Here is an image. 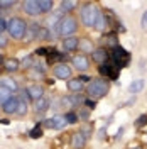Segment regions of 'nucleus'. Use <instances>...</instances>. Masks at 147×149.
I'll return each mask as SVG.
<instances>
[{
    "instance_id": "f257e3e1",
    "label": "nucleus",
    "mask_w": 147,
    "mask_h": 149,
    "mask_svg": "<svg viewBox=\"0 0 147 149\" xmlns=\"http://www.w3.org/2000/svg\"><path fill=\"white\" fill-rule=\"evenodd\" d=\"M7 31L12 36V39H24L26 32H27V26L20 17H12L7 22Z\"/></svg>"
},
{
    "instance_id": "f03ea898",
    "label": "nucleus",
    "mask_w": 147,
    "mask_h": 149,
    "mask_svg": "<svg viewBox=\"0 0 147 149\" xmlns=\"http://www.w3.org/2000/svg\"><path fill=\"white\" fill-rule=\"evenodd\" d=\"M86 92H88V97L90 98H101V97H105L107 92H108V83L105 81V80H101V78H96V80H92L88 86H86Z\"/></svg>"
},
{
    "instance_id": "7ed1b4c3",
    "label": "nucleus",
    "mask_w": 147,
    "mask_h": 149,
    "mask_svg": "<svg viewBox=\"0 0 147 149\" xmlns=\"http://www.w3.org/2000/svg\"><path fill=\"white\" fill-rule=\"evenodd\" d=\"M98 17H100V10H98L96 5L86 3V5L81 9V20H83V24H85L86 27H95Z\"/></svg>"
},
{
    "instance_id": "20e7f679",
    "label": "nucleus",
    "mask_w": 147,
    "mask_h": 149,
    "mask_svg": "<svg viewBox=\"0 0 147 149\" xmlns=\"http://www.w3.org/2000/svg\"><path fill=\"white\" fill-rule=\"evenodd\" d=\"M130 61V54L120 46H113V51H112V65H115L117 68H123L127 66Z\"/></svg>"
},
{
    "instance_id": "39448f33",
    "label": "nucleus",
    "mask_w": 147,
    "mask_h": 149,
    "mask_svg": "<svg viewBox=\"0 0 147 149\" xmlns=\"http://www.w3.org/2000/svg\"><path fill=\"white\" fill-rule=\"evenodd\" d=\"M76 29H78V22H76V19L71 17V15H68L61 20V24H59V36H63L64 39L68 37H71V34L76 32Z\"/></svg>"
},
{
    "instance_id": "423d86ee",
    "label": "nucleus",
    "mask_w": 147,
    "mask_h": 149,
    "mask_svg": "<svg viewBox=\"0 0 147 149\" xmlns=\"http://www.w3.org/2000/svg\"><path fill=\"white\" fill-rule=\"evenodd\" d=\"M22 9H24V12L29 14V15H39V14H42L37 0H26V2L22 3Z\"/></svg>"
},
{
    "instance_id": "0eeeda50",
    "label": "nucleus",
    "mask_w": 147,
    "mask_h": 149,
    "mask_svg": "<svg viewBox=\"0 0 147 149\" xmlns=\"http://www.w3.org/2000/svg\"><path fill=\"white\" fill-rule=\"evenodd\" d=\"M98 71H100V74H103V76H110V78H113V80L119 76V68H117L115 65H112V63L100 65Z\"/></svg>"
},
{
    "instance_id": "6e6552de",
    "label": "nucleus",
    "mask_w": 147,
    "mask_h": 149,
    "mask_svg": "<svg viewBox=\"0 0 147 149\" xmlns=\"http://www.w3.org/2000/svg\"><path fill=\"white\" fill-rule=\"evenodd\" d=\"M53 73H54L56 78H59V80H68V78L71 76V68L68 65H64V63H61V65L54 66Z\"/></svg>"
},
{
    "instance_id": "1a4fd4ad",
    "label": "nucleus",
    "mask_w": 147,
    "mask_h": 149,
    "mask_svg": "<svg viewBox=\"0 0 147 149\" xmlns=\"http://www.w3.org/2000/svg\"><path fill=\"white\" fill-rule=\"evenodd\" d=\"M19 103H20L19 97H12L10 100H7V102L3 103V112H5V113H9V115H12V113H17Z\"/></svg>"
},
{
    "instance_id": "9d476101",
    "label": "nucleus",
    "mask_w": 147,
    "mask_h": 149,
    "mask_svg": "<svg viewBox=\"0 0 147 149\" xmlns=\"http://www.w3.org/2000/svg\"><path fill=\"white\" fill-rule=\"evenodd\" d=\"M93 61H96V63H100V65H105L107 63V59H108V53L103 49V47H96V49H93Z\"/></svg>"
},
{
    "instance_id": "9b49d317",
    "label": "nucleus",
    "mask_w": 147,
    "mask_h": 149,
    "mask_svg": "<svg viewBox=\"0 0 147 149\" xmlns=\"http://www.w3.org/2000/svg\"><path fill=\"white\" fill-rule=\"evenodd\" d=\"M85 144H86V136H85L83 132L73 134V137H71V146H73L74 149H83Z\"/></svg>"
},
{
    "instance_id": "f8f14e48",
    "label": "nucleus",
    "mask_w": 147,
    "mask_h": 149,
    "mask_svg": "<svg viewBox=\"0 0 147 149\" xmlns=\"http://www.w3.org/2000/svg\"><path fill=\"white\" fill-rule=\"evenodd\" d=\"M73 66L80 71H85L90 68V61L86 59V56H74L73 58Z\"/></svg>"
},
{
    "instance_id": "ddd939ff",
    "label": "nucleus",
    "mask_w": 147,
    "mask_h": 149,
    "mask_svg": "<svg viewBox=\"0 0 147 149\" xmlns=\"http://www.w3.org/2000/svg\"><path fill=\"white\" fill-rule=\"evenodd\" d=\"M27 92H29V97H31L32 100H39V98L44 97V90H42L39 85H32V86H29Z\"/></svg>"
},
{
    "instance_id": "4468645a",
    "label": "nucleus",
    "mask_w": 147,
    "mask_h": 149,
    "mask_svg": "<svg viewBox=\"0 0 147 149\" xmlns=\"http://www.w3.org/2000/svg\"><path fill=\"white\" fill-rule=\"evenodd\" d=\"M39 31H41V26L39 24H32V26H29L27 27V32H26V41H32V39H37V34H39Z\"/></svg>"
},
{
    "instance_id": "2eb2a0df",
    "label": "nucleus",
    "mask_w": 147,
    "mask_h": 149,
    "mask_svg": "<svg viewBox=\"0 0 147 149\" xmlns=\"http://www.w3.org/2000/svg\"><path fill=\"white\" fill-rule=\"evenodd\" d=\"M78 47V39L76 37H68L63 41V49H64L66 53H69V51H74Z\"/></svg>"
},
{
    "instance_id": "dca6fc26",
    "label": "nucleus",
    "mask_w": 147,
    "mask_h": 149,
    "mask_svg": "<svg viewBox=\"0 0 147 149\" xmlns=\"http://www.w3.org/2000/svg\"><path fill=\"white\" fill-rule=\"evenodd\" d=\"M68 88L73 93H78V92H81L85 86H83V81L80 78H74V80H69V81H68Z\"/></svg>"
},
{
    "instance_id": "f3484780",
    "label": "nucleus",
    "mask_w": 147,
    "mask_h": 149,
    "mask_svg": "<svg viewBox=\"0 0 147 149\" xmlns=\"http://www.w3.org/2000/svg\"><path fill=\"white\" fill-rule=\"evenodd\" d=\"M78 47L83 53H93V42L90 39H80L78 41Z\"/></svg>"
},
{
    "instance_id": "a211bd4d",
    "label": "nucleus",
    "mask_w": 147,
    "mask_h": 149,
    "mask_svg": "<svg viewBox=\"0 0 147 149\" xmlns=\"http://www.w3.org/2000/svg\"><path fill=\"white\" fill-rule=\"evenodd\" d=\"M0 85H2V86H5V88H9L12 93L19 90V88H17V83H15V80H12V78H2V80H0Z\"/></svg>"
},
{
    "instance_id": "6ab92c4d",
    "label": "nucleus",
    "mask_w": 147,
    "mask_h": 149,
    "mask_svg": "<svg viewBox=\"0 0 147 149\" xmlns=\"http://www.w3.org/2000/svg\"><path fill=\"white\" fill-rule=\"evenodd\" d=\"M34 107H36V112H37V113H42V112L47 110V107H49V100L42 97V98L36 100V105H34Z\"/></svg>"
},
{
    "instance_id": "aec40b11",
    "label": "nucleus",
    "mask_w": 147,
    "mask_h": 149,
    "mask_svg": "<svg viewBox=\"0 0 147 149\" xmlns=\"http://www.w3.org/2000/svg\"><path fill=\"white\" fill-rule=\"evenodd\" d=\"M14 95H12V92H10L9 88H5V86H2L0 85V103L3 105V103L7 102V100H10Z\"/></svg>"
},
{
    "instance_id": "412c9836",
    "label": "nucleus",
    "mask_w": 147,
    "mask_h": 149,
    "mask_svg": "<svg viewBox=\"0 0 147 149\" xmlns=\"http://www.w3.org/2000/svg\"><path fill=\"white\" fill-rule=\"evenodd\" d=\"M142 88H144V80H135V81L130 83L129 92L130 93H139V92H142Z\"/></svg>"
},
{
    "instance_id": "4be33fe9",
    "label": "nucleus",
    "mask_w": 147,
    "mask_h": 149,
    "mask_svg": "<svg viewBox=\"0 0 147 149\" xmlns=\"http://www.w3.org/2000/svg\"><path fill=\"white\" fill-rule=\"evenodd\" d=\"M3 66H5V70L7 71H15V70H19V66H20V63H19L17 59H7L5 63H3Z\"/></svg>"
},
{
    "instance_id": "5701e85b",
    "label": "nucleus",
    "mask_w": 147,
    "mask_h": 149,
    "mask_svg": "<svg viewBox=\"0 0 147 149\" xmlns=\"http://www.w3.org/2000/svg\"><path fill=\"white\" fill-rule=\"evenodd\" d=\"M53 120H54V129H63L66 124H68L64 119V115H54Z\"/></svg>"
},
{
    "instance_id": "b1692460",
    "label": "nucleus",
    "mask_w": 147,
    "mask_h": 149,
    "mask_svg": "<svg viewBox=\"0 0 147 149\" xmlns=\"http://www.w3.org/2000/svg\"><path fill=\"white\" fill-rule=\"evenodd\" d=\"M74 7H76V2H73V0H64V2H61V10H63V12H71Z\"/></svg>"
},
{
    "instance_id": "393cba45",
    "label": "nucleus",
    "mask_w": 147,
    "mask_h": 149,
    "mask_svg": "<svg viewBox=\"0 0 147 149\" xmlns=\"http://www.w3.org/2000/svg\"><path fill=\"white\" fill-rule=\"evenodd\" d=\"M37 2H39L41 12H49L53 9V0H37Z\"/></svg>"
},
{
    "instance_id": "a878e982",
    "label": "nucleus",
    "mask_w": 147,
    "mask_h": 149,
    "mask_svg": "<svg viewBox=\"0 0 147 149\" xmlns=\"http://www.w3.org/2000/svg\"><path fill=\"white\" fill-rule=\"evenodd\" d=\"M107 20H108V19L103 17V15L100 14V17H98L96 24H95V29H98V31H103V29H105V26H107Z\"/></svg>"
},
{
    "instance_id": "bb28decb",
    "label": "nucleus",
    "mask_w": 147,
    "mask_h": 149,
    "mask_svg": "<svg viewBox=\"0 0 147 149\" xmlns=\"http://www.w3.org/2000/svg\"><path fill=\"white\" fill-rule=\"evenodd\" d=\"M37 39H53V36H51L49 29H46V27H41V31H39V34H37Z\"/></svg>"
},
{
    "instance_id": "cd10ccee",
    "label": "nucleus",
    "mask_w": 147,
    "mask_h": 149,
    "mask_svg": "<svg viewBox=\"0 0 147 149\" xmlns=\"http://www.w3.org/2000/svg\"><path fill=\"white\" fill-rule=\"evenodd\" d=\"M29 136H31L32 139H39V137L42 136V129H41V125H36L34 129H32L31 132H29Z\"/></svg>"
},
{
    "instance_id": "c85d7f7f",
    "label": "nucleus",
    "mask_w": 147,
    "mask_h": 149,
    "mask_svg": "<svg viewBox=\"0 0 147 149\" xmlns=\"http://www.w3.org/2000/svg\"><path fill=\"white\" fill-rule=\"evenodd\" d=\"M19 100L24 103H27L29 100H32L31 97H29V92H26V90H19Z\"/></svg>"
},
{
    "instance_id": "c756f323",
    "label": "nucleus",
    "mask_w": 147,
    "mask_h": 149,
    "mask_svg": "<svg viewBox=\"0 0 147 149\" xmlns=\"http://www.w3.org/2000/svg\"><path fill=\"white\" fill-rule=\"evenodd\" d=\"M64 119H66L68 124H76V120H78V117H76V113H74V112H68V113L64 115Z\"/></svg>"
},
{
    "instance_id": "7c9ffc66",
    "label": "nucleus",
    "mask_w": 147,
    "mask_h": 149,
    "mask_svg": "<svg viewBox=\"0 0 147 149\" xmlns=\"http://www.w3.org/2000/svg\"><path fill=\"white\" fill-rule=\"evenodd\" d=\"M17 113H19V115H26V113H27V103H24V102L19 103Z\"/></svg>"
},
{
    "instance_id": "2f4dec72",
    "label": "nucleus",
    "mask_w": 147,
    "mask_h": 149,
    "mask_svg": "<svg viewBox=\"0 0 147 149\" xmlns=\"http://www.w3.org/2000/svg\"><path fill=\"white\" fill-rule=\"evenodd\" d=\"M147 124V115H140L137 120H135V127H142Z\"/></svg>"
},
{
    "instance_id": "473e14b6",
    "label": "nucleus",
    "mask_w": 147,
    "mask_h": 149,
    "mask_svg": "<svg viewBox=\"0 0 147 149\" xmlns=\"http://www.w3.org/2000/svg\"><path fill=\"white\" fill-rule=\"evenodd\" d=\"M14 5H15L14 0H0V7H3V9L5 7H14Z\"/></svg>"
},
{
    "instance_id": "72a5a7b5",
    "label": "nucleus",
    "mask_w": 147,
    "mask_h": 149,
    "mask_svg": "<svg viewBox=\"0 0 147 149\" xmlns=\"http://www.w3.org/2000/svg\"><path fill=\"white\" fill-rule=\"evenodd\" d=\"M22 65H24V68H31V66L34 65V63H32V58H31V56H26V58L22 59Z\"/></svg>"
},
{
    "instance_id": "f704fd0d",
    "label": "nucleus",
    "mask_w": 147,
    "mask_h": 149,
    "mask_svg": "<svg viewBox=\"0 0 147 149\" xmlns=\"http://www.w3.org/2000/svg\"><path fill=\"white\" fill-rule=\"evenodd\" d=\"M36 53H37L39 56H49V53H51V51H49L47 47H39V49L36 51Z\"/></svg>"
},
{
    "instance_id": "c9c22d12",
    "label": "nucleus",
    "mask_w": 147,
    "mask_h": 149,
    "mask_svg": "<svg viewBox=\"0 0 147 149\" xmlns=\"http://www.w3.org/2000/svg\"><path fill=\"white\" fill-rule=\"evenodd\" d=\"M69 100H73V102H71V103H74V105H78V103L85 102V100H83V98H81V97H80V95H74V97H71Z\"/></svg>"
},
{
    "instance_id": "e433bc0d",
    "label": "nucleus",
    "mask_w": 147,
    "mask_h": 149,
    "mask_svg": "<svg viewBox=\"0 0 147 149\" xmlns=\"http://www.w3.org/2000/svg\"><path fill=\"white\" fill-rule=\"evenodd\" d=\"M85 102H86V107H88V109H95V107H96V102H95L93 98H86Z\"/></svg>"
},
{
    "instance_id": "4c0bfd02",
    "label": "nucleus",
    "mask_w": 147,
    "mask_h": 149,
    "mask_svg": "<svg viewBox=\"0 0 147 149\" xmlns=\"http://www.w3.org/2000/svg\"><path fill=\"white\" fill-rule=\"evenodd\" d=\"M78 115H80V119H83V120H86V119L90 117V112H88V110H81L80 113H78Z\"/></svg>"
},
{
    "instance_id": "58836bf2",
    "label": "nucleus",
    "mask_w": 147,
    "mask_h": 149,
    "mask_svg": "<svg viewBox=\"0 0 147 149\" xmlns=\"http://www.w3.org/2000/svg\"><path fill=\"white\" fill-rule=\"evenodd\" d=\"M44 127L54 129V120H53V119H47V120H44Z\"/></svg>"
},
{
    "instance_id": "ea45409f",
    "label": "nucleus",
    "mask_w": 147,
    "mask_h": 149,
    "mask_svg": "<svg viewBox=\"0 0 147 149\" xmlns=\"http://www.w3.org/2000/svg\"><path fill=\"white\" fill-rule=\"evenodd\" d=\"M3 31H7V20H3V19H0V34H2Z\"/></svg>"
},
{
    "instance_id": "a19ab883",
    "label": "nucleus",
    "mask_w": 147,
    "mask_h": 149,
    "mask_svg": "<svg viewBox=\"0 0 147 149\" xmlns=\"http://www.w3.org/2000/svg\"><path fill=\"white\" fill-rule=\"evenodd\" d=\"M140 24H142V29L147 31V10L144 12V15H142V22H140Z\"/></svg>"
},
{
    "instance_id": "79ce46f5",
    "label": "nucleus",
    "mask_w": 147,
    "mask_h": 149,
    "mask_svg": "<svg viewBox=\"0 0 147 149\" xmlns=\"http://www.w3.org/2000/svg\"><path fill=\"white\" fill-rule=\"evenodd\" d=\"M7 42H9V41H7V37L3 36V34H0V47H5V46H7Z\"/></svg>"
},
{
    "instance_id": "37998d69",
    "label": "nucleus",
    "mask_w": 147,
    "mask_h": 149,
    "mask_svg": "<svg viewBox=\"0 0 147 149\" xmlns=\"http://www.w3.org/2000/svg\"><path fill=\"white\" fill-rule=\"evenodd\" d=\"M34 66H36V70L39 71V73H44V71H46V66H44V65H41V63H36Z\"/></svg>"
},
{
    "instance_id": "c03bdc74",
    "label": "nucleus",
    "mask_w": 147,
    "mask_h": 149,
    "mask_svg": "<svg viewBox=\"0 0 147 149\" xmlns=\"http://www.w3.org/2000/svg\"><path fill=\"white\" fill-rule=\"evenodd\" d=\"M31 76H32V78H41V76H42V73H39V71H32V74H31Z\"/></svg>"
},
{
    "instance_id": "a18cd8bd",
    "label": "nucleus",
    "mask_w": 147,
    "mask_h": 149,
    "mask_svg": "<svg viewBox=\"0 0 147 149\" xmlns=\"http://www.w3.org/2000/svg\"><path fill=\"white\" fill-rule=\"evenodd\" d=\"M80 80H81V81H92V80H90V78H88V76H81V78H80Z\"/></svg>"
},
{
    "instance_id": "49530a36",
    "label": "nucleus",
    "mask_w": 147,
    "mask_h": 149,
    "mask_svg": "<svg viewBox=\"0 0 147 149\" xmlns=\"http://www.w3.org/2000/svg\"><path fill=\"white\" fill-rule=\"evenodd\" d=\"M134 102H135V97H134V98H130L129 102H127V105H132V103H134Z\"/></svg>"
},
{
    "instance_id": "de8ad7c7",
    "label": "nucleus",
    "mask_w": 147,
    "mask_h": 149,
    "mask_svg": "<svg viewBox=\"0 0 147 149\" xmlns=\"http://www.w3.org/2000/svg\"><path fill=\"white\" fill-rule=\"evenodd\" d=\"M2 63H5V59H3V56L0 54V65H2Z\"/></svg>"
},
{
    "instance_id": "09e8293b",
    "label": "nucleus",
    "mask_w": 147,
    "mask_h": 149,
    "mask_svg": "<svg viewBox=\"0 0 147 149\" xmlns=\"http://www.w3.org/2000/svg\"><path fill=\"white\" fill-rule=\"evenodd\" d=\"M2 14H3V10H2V7H0V19H2Z\"/></svg>"
},
{
    "instance_id": "8fccbe9b",
    "label": "nucleus",
    "mask_w": 147,
    "mask_h": 149,
    "mask_svg": "<svg viewBox=\"0 0 147 149\" xmlns=\"http://www.w3.org/2000/svg\"><path fill=\"white\" fill-rule=\"evenodd\" d=\"M134 149H142V148H134Z\"/></svg>"
}]
</instances>
